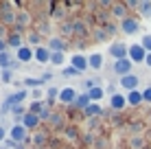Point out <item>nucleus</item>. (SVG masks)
Listing matches in <instances>:
<instances>
[{"label": "nucleus", "instance_id": "nucleus-3", "mask_svg": "<svg viewBox=\"0 0 151 149\" xmlns=\"http://www.w3.org/2000/svg\"><path fill=\"white\" fill-rule=\"evenodd\" d=\"M110 55L114 57V61H118V59H127V57H129V46H127V44L116 42V44H112V46H110Z\"/></svg>", "mask_w": 151, "mask_h": 149}, {"label": "nucleus", "instance_id": "nucleus-28", "mask_svg": "<svg viewBox=\"0 0 151 149\" xmlns=\"http://www.w3.org/2000/svg\"><path fill=\"white\" fill-rule=\"evenodd\" d=\"M61 75H64V77H79L81 73H79V70H75L72 66H66V68H61Z\"/></svg>", "mask_w": 151, "mask_h": 149}, {"label": "nucleus", "instance_id": "nucleus-38", "mask_svg": "<svg viewBox=\"0 0 151 149\" xmlns=\"http://www.w3.org/2000/svg\"><path fill=\"white\" fill-rule=\"evenodd\" d=\"M145 64H147V66H149V68H151V53L147 55V61H145Z\"/></svg>", "mask_w": 151, "mask_h": 149}, {"label": "nucleus", "instance_id": "nucleus-14", "mask_svg": "<svg viewBox=\"0 0 151 149\" xmlns=\"http://www.w3.org/2000/svg\"><path fill=\"white\" fill-rule=\"evenodd\" d=\"M7 44H9V48H15V50H20L22 48V33H18V31H15V33H11L7 37Z\"/></svg>", "mask_w": 151, "mask_h": 149}, {"label": "nucleus", "instance_id": "nucleus-5", "mask_svg": "<svg viewBox=\"0 0 151 149\" xmlns=\"http://www.w3.org/2000/svg\"><path fill=\"white\" fill-rule=\"evenodd\" d=\"M9 138H11V140H15V143H24L27 140V127L24 125H13L11 130H9Z\"/></svg>", "mask_w": 151, "mask_h": 149}, {"label": "nucleus", "instance_id": "nucleus-27", "mask_svg": "<svg viewBox=\"0 0 151 149\" xmlns=\"http://www.w3.org/2000/svg\"><path fill=\"white\" fill-rule=\"evenodd\" d=\"M0 81H2V83H13V70H2V73H0Z\"/></svg>", "mask_w": 151, "mask_h": 149}, {"label": "nucleus", "instance_id": "nucleus-19", "mask_svg": "<svg viewBox=\"0 0 151 149\" xmlns=\"http://www.w3.org/2000/svg\"><path fill=\"white\" fill-rule=\"evenodd\" d=\"M59 92H61V90H59V88H55V86L46 90V107L53 105L55 101H59Z\"/></svg>", "mask_w": 151, "mask_h": 149}, {"label": "nucleus", "instance_id": "nucleus-32", "mask_svg": "<svg viewBox=\"0 0 151 149\" xmlns=\"http://www.w3.org/2000/svg\"><path fill=\"white\" fill-rule=\"evenodd\" d=\"M9 50V44H7V40L4 37H0V53H7Z\"/></svg>", "mask_w": 151, "mask_h": 149}, {"label": "nucleus", "instance_id": "nucleus-7", "mask_svg": "<svg viewBox=\"0 0 151 149\" xmlns=\"http://www.w3.org/2000/svg\"><path fill=\"white\" fill-rule=\"evenodd\" d=\"M15 59H20L22 64H29L31 59H35V48H31V46L24 44L22 48H20L18 53H15Z\"/></svg>", "mask_w": 151, "mask_h": 149}, {"label": "nucleus", "instance_id": "nucleus-24", "mask_svg": "<svg viewBox=\"0 0 151 149\" xmlns=\"http://www.w3.org/2000/svg\"><path fill=\"white\" fill-rule=\"evenodd\" d=\"M11 55H9V50H7V53H0V68H2V70H7L9 68V66H11Z\"/></svg>", "mask_w": 151, "mask_h": 149}, {"label": "nucleus", "instance_id": "nucleus-6", "mask_svg": "<svg viewBox=\"0 0 151 149\" xmlns=\"http://www.w3.org/2000/svg\"><path fill=\"white\" fill-rule=\"evenodd\" d=\"M70 66L75 70H79V73H86L88 68H90V64H88V57H83V55H72V59H70Z\"/></svg>", "mask_w": 151, "mask_h": 149}, {"label": "nucleus", "instance_id": "nucleus-40", "mask_svg": "<svg viewBox=\"0 0 151 149\" xmlns=\"http://www.w3.org/2000/svg\"><path fill=\"white\" fill-rule=\"evenodd\" d=\"M0 149H9V147H7V145H2V147H0Z\"/></svg>", "mask_w": 151, "mask_h": 149}, {"label": "nucleus", "instance_id": "nucleus-13", "mask_svg": "<svg viewBox=\"0 0 151 149\" xmlns=\"http://www.w3.org/2000/svg\"><path fill=\"white\" fill-rule=\"evenodd\" d=\"M22 125L27 127V130H33V127L40 125V116L33 114V112H27V114H24V119H22Z\"/></svg>", "mask_w": 151, "mask_h": 149}, {"label": "nucleus", "instance_id": "nucleus-37", "mask_svg": "<svg viewBox=\"0 0 151 149\" xmlns=\"http://www.w3.org/2000/svg\"><path fill=\"white\" fill-rule=\"evenodd\" d=\"M94 35H96V40H105L107 37V33H103V31H96Z\"/></svg>", "mask_w": 151, "mask_h": 149}, {"label": "nucleus", "instance_id": "nucleus-17", "mask_svg": "<svg viewBox=\"0 0 151 149\" xmlns=\"http://www.w3.org/2000/svg\"><path fill=\"white\" fill-rule=\"evenodd\" d=\"M48 48L53 50V53H64V50H66V42H64V40H59V37H50Z\"/></svg>", "mask_w": 151, "mask_h": 149}, {"label": "nucleus", "instance_id": "nucleus-16", "mask_svg": "<svg viewBox=\"0 0 151 149\" xmlns=\"http://www.w3.org/2000/svg\"><path fill=\"white\" fill-rule=\"evenodd\" d=\"M24 88H33V90H40V86H44V81H42V77H24Z\"/></svg>", "mask_w": 151, "mask_h": 149}, {"label": "nucleus", "instance_id": "nucleus-1", "mask_svg": "<svg viewBox=\"0 0 151 149\" xmlns=\"http://www.w3.org/2000/svg\"><path fill=\"white\" fill-rule=\"evenodd\" d=\"M147 50H145L142 44H132L129 46V59L134 61V64H145L147 61Z\"/></svg>", "mask_w": 151, "mask_h": 149}, {"label": "nucleus", "instance_id": "nucleus-26", "mask_svg": "<svg viewBox=\"0 0 151 149\" xmlns=\"http://www.w3.org/2000/svg\"><path fill=\"white\" fill-rule=\"evenodd\" d=\"M64 61H66L64 53H53V55H50V64H53V66H64Z\"/></svg>", "mask_w": 151, "mask_h": 149}, {"label": "nucleus", "instance_id": "nucleus-33", "mask_svg": "<svg viewBox=\"0 0 151 149\" xmlns=\"http://www.w3.org/2000/svg\"><path fill=\"white\" fill-rule=\"evenodd\" d=\"M125 4H127L129 9H138V7H140V2H138V0H127Z\"/></svg>", "mask_w": 151, "mask_h": 149}, {"label": "nucleus", "instance_id": "nucleus-30", "mask_svg": "<svg viewBox=\"0 0 151 149\" xmlns=\"http://www.w3.org/2000/svg\"><path fill=\"white\" fill-rule=\"evenodd\" d=\"M145 46V50H147V53H151V35L147 33V35H142V42H140Z\"/></svg>", "mask_w": 151, "mask_h": 149}, {"label": "nucleus", "instance_id": "nucleus-21", "mask_svg": "<svg viewBox=\"0 0 151 149\" xmlns=\"http://www.w3.org/2000/svg\"><path fill=\"white\" fill-rule=\"evenodd\" d=\"M88 94H90V101H92V103H99V101L105 96V90H103L101 86H96V88H92L90 92H88Z\"/></svg>", "mask_w": 151, "mask_h": 149}, {"label": "nucleus", "instance_id": "nucleus-23", "mask_svg": "<svg viewBox=\"0 0 151 149\" xmlns=\"http://www.w3.org/2000/svg\"><path fill=\"white\" fill-rule=\"evenodd\" d=\"M46 110V105H44V101H33V103L29 105V112H33V114H42V112Z\"/></svg>", "mask_w": 151, "mask_h": 149}, {"label": "nucleus", "instance_id": "nucleus-11", "mask_svg": "<svg viewBox=\"0 0 151 149\" xmlns=\"http://www.w3.org/2000/svg\"><path fill=\"white\" fill-rule=\"evenodd\" d=\"M50 55H53V50H50L48 46H37V48H35V59H37L40 64H50Z\"/></svg>", "mask_w": 151, "mask_h": 149}, {"label": "nucleus", "instance_id": "nucleus-31", "mask_svg": "<svg viewBox=\"0 0 151 149\" xmlns=\"http://www.w3.org/2000/svg\"><path fill=\"white\" fill-rule=\"evenodd\" d=\"M142 99L147 101V103H151V86H149V88H145V90H142Z\"/></svg>", "mask_w": 151, "mask_h": 149}, {"label": "nucleus", "instance_id": "nucleus-18", "mask_svg": "<svg viewBox=\"0 0 151 149\" xmlns=\"http://www.w3.org/2000/svg\"><path fill=\"white\" fill-rule=\"evenodd\" d=\"M142 92H138V90H134V92H129L127 94V105H132V107H136V105H140L142 103Z\"/></svg>", "mask_w": 151, "mask_h": 149}, {"label": "nucleus", "instance_id": "nucleus-25", "mask_svg": "<svg viewBox=\"0 0 151 149\" xmlns=\"http://www.w3.org/2000/svg\"><path fill=\"white\" fill-rule=\"evenodd\" d=\"M83 114H86V116H99V114H103V110H101V105H99V103H92Z\"/></svg>", "mask_w": 151, "mask_h": 149}, {"label": "nucleus", "instance_id": "nucleus-41", "mask_svg": "<svg viewBox=\"0 0 151 149\" xmlns=\"http://www.w3.org/2000/svg\"><path fill=\"white\" fill-rule=\"evenodd\" d=\"M0 116H2V114H0Z\"/></svg>", "mask_w": 151, "mask_h": 149}, {"label": "nucleus", "instance_id": "nucleus-35", "mask_svg": "<svg viewBox=\"0 0 151 149\" xmlns=\"http://www.w3.org/2000/svg\"><path fill=\"white\" fill-rule=\"evenodd\" d=\"M20 66H22V61H20V59H13V61H11V66H9V70H18Z\"/></svg>", "mask_w": 151, "mask_h": 149}, {"label": "nucleus", "instance_id": "nucleus-2", "mask_svg": "<svg viewBox=\"0 0 151 149\" xmlns=\"http://www.w3.org/2000/svg\"><path fill=\"white\" fill-rule=\"evenodd\" d=\"M132 66H134V61L132 59H118V61H114V73H116L118 77H127V75H132Z\"/></svg>", "mask_w": 151, "mask_h": 149}, {"label": "nucleus", "instance_id": "nucleus-34", "mask_svg": "<svg viewBox=\"0 0 151 149\" xmlns=\"http://www.w3.org/2000/svg\"><path fill=\"white\" fill-rule=\"evenodd\" d=\"M50 79H53V73H50V70L42 73V81H44V83H46V81H50Z\"/></svg>", "mask_w": 151, "mask_h": 149}, {"label": "nucleus", "instance_id": "nucleus-8", "mask_svg": "<svg viewBox=\"0 0 151 149\" xmlns=\"http://www.w3.org/2000/svg\"><path fill=\"white\" fill-rule=\"evenodd\" d=\"M77 96H79V94H77V90H75V88H61V92H59V103L72 105Z\"/></svg>", "mask_w": 151, "mask_h": 149}, {"label": "nucleus", "instance_id": "nucleus-12", "mask_svg": "<svg viewBox=\"0 0 151 149\" xmlns=\"http://www.w3.org/2000/svg\"><path fill=\"white\" fill-rule=\"evenodd\" d=\"M90 105H92V101H90V94H88V92H79V96H77L75 103H72V107H79L83 112H86Z\"/></svg>", "mask_w": 151, "mask_h": 149}, {"label": "nucleus", "instance_id": "nucleus-9", "mask_svg": "<svg viewBox=\"0 0 151 149\" xmlns=\"http://www.w3.org/2000/svg\"><path fill=\"white\" fill-rule=\"evenodd\" d=\"M121 29H123V33H127V35L138 33V20L129 15V18H125L123 22H121Z\"/></svg>", "mask_w": 151, "mask_h": 149}, {"label": "nucleus", "instance_id": "nucleus-4", "mask_svg": "<svg viewBox=\"0 0 151 149\" xmlns=\"http://www.w3.org/2000/svg\"><path fill=\"white\" fill-rule=\"evenodd\" d=\"M24 99H29V90H27V88L13 92V94H9L7 99H4V103H7L9 107H15V105H22V101H24Z\"/></svg>", "mask_w": 151, "mask_h": 149}, {"label": "nucleus", "instance_id": "nucleus-15", "mask_svg": "<svg viewBox=\"0 0 151 149\" xmlns=\"http://www.w3.org/2000/svg\"><path fill=\"white\" fill-rule=\"evenodd\" d=\"M110 105H112V110H123L125 105H127V96H123V94H114L112 99H110Z\"/></svg>", "mask_w": 151, "mask_h": 149}, {"label": "nucleus", "instance_id": "nucleus-10", "mask_svg": "<svg viewBox=\"0 0 151 149\" xmlns=\"http://www.w3.org/2000/svg\"><path fill=\"white\" fill-rule=\"evenodd\" d=\"M118 83H121L123 86V88L125 90H129V92H134V90H136L138 88V83H140V79H138V75H127V77H123V79L121 81H118Z\"/></svg>", "mask_w": 151, "mask_h": 149}, {"label": "nucleus", "instance_id": "nucleus-36", "mask_svg": "<svg viewBox=\"0 0 151 149\" xmlns=\"http://www.w3.org/2000/svg\"><path fill=\"white\" fill-rule=\"evenodd\" d=\"M4 140H7V130L0 125V143H4Z\"/></svg>", "mask_w": 151, "mask_h": 149}, {"label": "nucleus", "instance_id": "nucleus-22", "mask_svg": "<svg viewBox=\"0 0 151 149\" xmlns=\"http://www.w3.org/2000/svg\"><path fill=\"white\" fill-rule=\"evenodd\" d=\"M125 9H127V4H123V2H116V4H112V13L116 15V18H123V20H125V18H129Z\"/></svg>", "mask_w": 151, "mask_h": 149}, {"label": "nucleus", "instance_id": "nucleus-29", "mask_svg": "<svg viewBox=\"0 0 151 149\" xmlns=\"http://www.w3.org/2000/svg\"><path fill=\"white\" fill-rule=\"evenodd\" d=\"M140 13L145 15V18H151V2H140Z\"/></svg>", "mask_w": 151, "mask_h": 149}, {"label": "nucleus", "instance_id": "nucleus-20", "mask_svg": "<svg viewBox=\"0 0 151 149\" xmlns=\"http://www.w3.org/2000/svg\"><path fill=\"white\" fill-rule=\"evenodd\" d=\"M88 64H90V68H94V70H101V68H103V55H101V53H94V55H90V57H88Z\"/></svg>", "mask_w": 151, "mask_h": 149}, {"label": "nucleus", "instance_id": "nucleus-39", "mask_svg": "<svg viewBox=\"0 0 151 149\" xmlns=\"http://www.w3.org/2000/svg\"><path fill=\"white\" fill-rule=\"evenodd\" d=\"M2 33H4V29H2V27H0V37H2Z\"/></svg>", "mask_w": 151, "mask_h": 149}]
</instances>
